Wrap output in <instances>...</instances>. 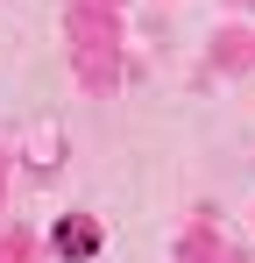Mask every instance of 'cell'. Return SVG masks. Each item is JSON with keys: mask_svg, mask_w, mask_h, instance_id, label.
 <instances>
[{"mask_svg": "<svg viewBox=\"0 0 255 263\" xmlns=\"http://www.w3.org/2000/svg\"><path fill=\"white\" fill-rule=\"evenodd\" d=\"M57 249H64V256H92V249H99V235H92V228H71V220H64V228H57Z\"/></svg>", "mask_w": 255, "mask_h": 263, "instance_id": "obj_1", "label": "cell"}]
</instances>
